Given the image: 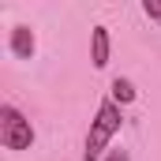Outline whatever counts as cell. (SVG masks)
Listing matches in <instances>:
<instances>
[{
    "label": "cell",
    "mask_w": 161,
    "mask_h": 161,
    "mask_svg": "<svg viewBox=\"0 0 161 161\" xmlns=\"http://www.w3.org/2000/svg\"><path fill=\"white\" fill-rule=\"evenodd\" d=\"M8 49H11V56H19V60H30V56L38 53V38H34V30H30L26 23L11 26V38H8Z\"/></svg>",
    "instance_id": "cell-4"
},
{
    "label": "cell",
    "mask_w": 161,
    "mask_h": 161,
    "mask_svg": "<svg viewBox=\"0 0 161 161\" xmlns=\"http://www.w3.org/2000/svg\"><path fill=\"white\" fill-rule=\"evenodd\" d=\"M105 161H131V154H127V150H109Z\"/></svg>",
    "instance_id": "cell-7"
},
{
    "label": "cell",
    "mask_w": 161,
    "mask_h": 161,
    "mask_svg": "<svg viewBox=\"0 0 161 161\" xmlns=\"http://www.w3.org/2000/svg\"><path fill=\"white\" fill-rule=\"evenodd\" d=\"M0 142H4V150H30L34 146V124L11 101L0 105Z\"/></svg>",
    "instance_id": "cell-2"
},
{
    "label": "cell",
    "mask_w": 161,
    "mask_h": 161,
    "mask_svg": "<svg viewBox=\"0 0 161 161\" xmlns=\"http://www.w3.org/2000/svg\"><path fill=\"white\" fill-rule=\"evenodd\" d=\"M142 15L161 26V0H142Z\"/></svg>",
    "instance_id": "cell-6"
},
{
    "label": "cell",
    "mask_w": 161,
    "mask_h": 161,
    "mask_svg": "<svg viewBox=\"0 0 161 161\" xmlns=\"http://www.w3.org/2000/svg\"><path fill=\"white\" fill-rule=\"evenodd\" d=\"M109 56H113V38H109V26H94L90 30V64L101 71V68H109Z\"/></svg>",
    "instance_id": "cell-3"
},
{
    "label": "cell",
    "mask_w": 161,
    "mask_h": 161,
    "mask_svg": "<svg viewBox=\"0 0 161 161\" xmlns=\"http://www.w3.org/2000/svg\"><path fill=\"white\" fill-rule=\"evenodd\" d=\"M109 94H113V101H116V105H131V101L139 97V90H135V82H131V79H113Z\"/></svg>",
    "instance_id": "cell-5"
},
{
    "label": "cell",
    "mask_w": 161,
    "mask_h": 161,
    "mask_svg": "<svg viewBox=\"0 0 161 161\" xmlns=\"http://www.w3.org/2000/svg\"><path fill=\"white\" fill-rule=\"evenodd\" d=\"M120 124H124V113H120V105H116L113 97H105V101L97 105L94 120H90L86 142H82V161H105V154H109V142L116 139Z\"/></svg>",
    "instance_id": "cell-1"
}]
</instances>
